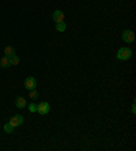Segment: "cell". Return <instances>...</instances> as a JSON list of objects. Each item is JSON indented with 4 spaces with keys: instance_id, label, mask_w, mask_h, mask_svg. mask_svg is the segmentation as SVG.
Listing matches in <instances>:
<instances>
[{
    "instance_id": "6da1fadb",
    "label": "cell",
    "mask_w": 136,
    "mask_h": 151,
    "mask_svg": "<svg viewBox=\"0 0 136 151\" xmlns=\"http://www.w3.org/2000/svg\"><path fill=\"white\" fill-rule=\"evenodd\" d=\"M132 57V50L129 48H121L117 52V59L119 60H128Z\"/></svg>"
},
{
    "instance_id": "7a4b0ae2",
    "label": "cell",
    "mask_w": 136,
    "mask_h": 151,
    "mask_svg": "<svg viewBox=\"0 0 136 151\" xmlns=\"http://www.w3.org/2000/svg\"><path fill=\"white\" fill-rule=\"evenodd\" d=\"M122 40L127 42V44H131V42L135 41V33L132 30H125L122 32Z\"/></svg>"
},
{
    "instance_id": "3957f363",
    "label": "cell",
    "mask_w": 136,
    "mask_h": 151,
    "mask_svg": "<svg viewBox=\"0 0 136 151\" xmlns=\"http://www.w3.org/2000/svg\"><path fill=\"white\" fill-rule=\"evenodd\" d=\"M8 123L14 127V128H15V127H19V125H22V124H23V117H22L21 114H15V116L11 117Z\"/></svg>"
},
{
    "instance_id": "277c9868",
    "label": "cell",
    "mask_w": 136,
    "mask_h": 151,
    "mask_svg": "<svg viewBox=\"0 0 136 151\" xmlns=\"http://www.w3.org/2000/svg\"><path fill=\"white\" fill-rule=\"evenodd\" d=\"M49 110H50V105L48 102H41L40 105H37V112L40 114H46V113H49Z\"/></svg>"
},
{
    "instance_id": "5b68a950",
    "label": "cell",
    "mask_w": 136,
    "mask_h": 151,
    "mask_svg": "<svg viewBox=\"0 0 136 151\" xmlns=\"http://www.w3.org/2000/svg\"><path fill=\"white\" fill-rule=\"evenodd\" d=\"M35 86H37V82H35L34 78L33 76L26 78V81H24V87L27 88V90H33V88H35Z\"/></svg>"
},
{
    "instance_id": "8992f818",
    "label": "cell",
    "mask_w": 136,
    "mask_h": 151,
    "mask_svg": "<svg viewBox=\"0 0 136 151\" xmlns=\"http://www.w3.org/2000/svg\"><path fill=\"white\" fill-rule=\"evenodd\" d=\"M52 18H53V21L55 22H63L64 21V12L63 11H60V10H56L55 12H53Z\"/></svg>"
},
{
    "instance_id": "52a82bcc",
    "label": "cell",
    "mask_w": 136,
    "mask_h": 151,
    "mask_svg": "<svg viewBox=\"0 0 136 151\" xmlns=\"http://www.w3.org/2000/svg\"><path fill=\"white\" fill-rule=\"evenodd\" d=\"M15 105H17V108H19V109H23V108H26V99H24L23 97H18V98L15 99Z\"/></svg>"
},
{
    "instance_id": "ba28073f",
    "label": "cell",
    "mask_w": 136,
    "mask_h": 151,
    "mask_svg": "<svg viewBox=\"0 0 136 151\" xmlns=\"http://www.w3.org/2000/svg\"><path fill=\"white\" fill-rule=\"evenodd\" d=\"M0 67H3V68L10 67V60H8V57H7V56L1 57V60H0Z\"/></svg>"
},
{
    "instance_id": "9c48e42d",
    "label": "cell",
    "mask_w": 136,
    "mask_h": 151,
    "mask_svg": "<svg viewBox=\"0 0 136 151\" xmlns=\"http://www.w3.org/2000/svg\"><path fill=\"white\" fill-rule=\"evenodd\" d=\"M8 60H10V65H18V64H19V57H18L17 55L10 56L8 57Z\"/></svg>"
},
{
    "instance_id": "30bf717a",
    "label": "cell",
    "mask_w": 136,
    "mask_h": 151,
    "mask_svg": "<svg viewBox=\"0 0 136 151\" xmlns=\"http://www.w3.org/2000/svg\"><path fill=\"white\" fill-rule=\"evenodd\" d=\"M56 30L60 32V33H63L64 30H65V23H64V21L63 22H56Z\"/></svg>"
},
{
    "instance_id": "8fae6325",
    "label": "cell",
    "mask_w": 136,
    "mask_h": 151,
    "mask_svg": "<svg viewBox=\"0 0 136 151\" xmlns=\"http://www.w3.org/2000/svg\"><path fill=\"white\" fill-rule=\"evenodd\" d=\"M4 53H6V56H7V57H10V56H12V55H15V50H14V48H12V46H6Z\"/></svg>"
},
{
    "instance_id": "7c38bea8",
    "label": "cell",
    "mask_w": 136,
    "mask_h": 151,
    "mask_svg": "<svg viewBox=\"0 0 136 151\" xmlns=\"http://www.w3.org/2000/svg\"><path fill=\"white\" fill-rule=\"evenodd\" d=\"M29 97L32 99H37L38 98V91L35 90V88H33V90H29Z\"/></svg>"
},
{
    "instance_id": "4fadbf2b",
    "label": "cell",
    "mask_w": 136,
    "mask_h": 151,
    "mask_svg": "<svg viewBox=\"0 0 136 151\" xmlns=\"http://www.w3.org/2000/svg\"><path fill=\"white\" fill-rule=\"evenodd\" d=\"M4 132H7V134H12V132H14V127L11 125L10 123H7L6 125H4Z\"/></svg>"
},
{
    "instance_id": "5bb4252c",
    "label": "cell",
    "mask_w": 136,
    "mask_h": 151,
    "mask_svg": "<svg viewBox=\"0 0 136 151\" xmlns=\"http://www.w3.org/2000/svg\"><path fill=\"white\" fill-rule=\"evenodd\" d=\"M29 110L32 113L37 112V105H35V104H30V105H29Z\"/></svg>"
},
{
    "instance_id": "9a60e30c",
    "label": "cell",
    "mask_w": 136,
    "mask_h": 151,
    "mask_svg": "<svg viewBox=\"0 0 136 151\" xmlns=\"http://www.w3.org/2000/svg\"><path fill=\"white\" fill-rule=\"evenodd\" d=\"M135 112H136V105L133 104V105H132V113H135Z\"/></svg>"
}]
</instances>
